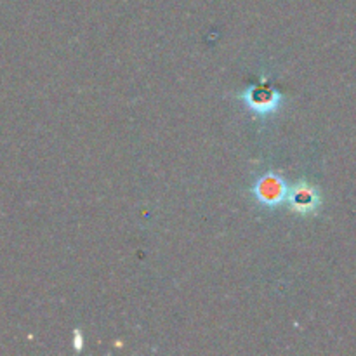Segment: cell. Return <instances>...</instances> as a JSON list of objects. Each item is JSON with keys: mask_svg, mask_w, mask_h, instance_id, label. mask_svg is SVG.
Listing matches in <instances>:
<instances>
[{"mask_svg": "<svg viewBox=\"0 0 356 356\" xmlns=\"http://www.w3.org/2000/svg\"><path fill=\"white\" fill-rule=\"evenodd\" d=\"M238 99L250 113L257 117H270L280 110L285 97L280 90L275 89V86L266 76H263L259 82L252 83L243 92H240Z\"/></svg>", "mask_w": 356, "mask_h": 356, "instance_id": "cell-1", "label": "cell"}, {"mask_svg": "<svg viewBox=\"0 0 356 356\" xmlns=\"http://www.w3.org/2000/svg\"><path fill=\"white\" fill-rule=\"evenodd\" d=\"M289 186L282 176L277 172L270 170V172L263 174L257 177L256 183L250 188V195L254 200L264 209H278L285 204L287 200Z\"/></svg>", "mask_w": 356, "mask_h": 356, "instance_id": "cell-2", "label": "cell"}, {"mask_svg": "<svg viewBox=\"0 0 356 356\" xmlns=\"http://www.w3.org/2000/svg\"><path fill=\"white\" fill-rule=\"evenodd\" d=\"M285 204L289 205L292 214L306 218V216H315L318 212L322 198H320L318 190L312 183H308V181H298V183L289 188Z\"/></svg>", "mask_w": 356, "mask_h": 356, "instance_id": "cell-3", "label": "cell"}, {"mask_svg": "<svg viewBox=\"0 0 356 356\" xmlns=\"http://www.w3.org/2000/svg\"><path fill=\"white\" fill-rule=\"evenodd\" d=\"M73 350L76 353L83 350V332L80 329H73Z\"/></svg>", "mask_w": 356, "mask_h": 356, "instance_id": "cell-4", "label": "cell"}]
</instances>
